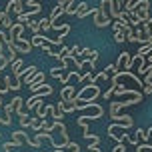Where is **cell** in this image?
<instances>
[{"instance_id":"15","label":"cell","mask_w":152,"mask_h":152,"mask_svg":"<svg viewBox=\"0 0 152 152\" xmlns=\"http://www.w3.org/2000/svg\"><path fill=\"white\" fill-rule=\"evenodd\" d=\"M30 44H32V48H34V46H42V44H44V34H42V32H38V34H32Z\"/></svg>"},{"instance_id":"44","label":"cell","mask_w":152,"mask_h":152,"mask_svg":"<svg viewBox=\"0 0 152 152\" xmlns=\"http://www.w3.org/2000/svg\"><path fill=\"white\" fill-rule=\"evenodd\" d=\"M0 136H2V132H0Z\"/></svg>"},{"instance_id":"40","label":"cell","mask_w":152,"mask_h":152,"mask_svg":"<svg viewBox=\"0 0 152 152\" xmlns=\"http://www.w3.org/2000/svg\"><path fill=\"white\" fill-rule=\"evenodd\" d=\"M146 134H148V136H152V128H150V130H148V132H146Z\"/></svg>"},{"instance_id":"29","label":"cell","mask_w":152,"mask_h":152,"mask_svg":"<svg viewBox=\"0 0 152 152\" xmlns=\"http://www.w3.org/2000/svg\"><path fill=\"white\" fill-rule=\"evenodd\" d=\"M50 76H54V78H62V68L58 66V68H52L50 70Z\"/></svg>"},{"instance_id":"4","label":"cell","mask_w":152,"mask_h":152,"mask_svg":"<svg viewBox=\"0 0 152 152\" xmlns=\"http://www.w3.org/2000/svg\"><path fill=\"white\" fill-rule=\"evenodd\" d=\"M52 92H54V88H52V86H48V84H46V88H44V90L36 92V94H34L32 98H28L26 102H24V106H28V110H30V108H34V106H38V102H40V100L44 98V96H50Z\"/></svg>"},{"instance_id":"43","label":"cell","mask_w":152,"mask_h":152,"mask_svg":"<svg viewBox=\"0 0 152 152\" xmlns=\"http://www.w3.org/2000/svg\"><path fill=\"white\" fill-rule=\"evenodd\" d=\"M0 104H2V96H0Z\"/></svg>"},{"instance_id":"31","label":"cell","mask_w":152,"mask_h":152,"mask_svg":"<svg viewBox=\"0 0 152 152\" xmlns=\"http://www.w3.org/2000/svg\"><path fill=\"white\" fill-rule=\"evenodd\" d=\"M72 4H74V0H60V2H58V6H62L64 10H66L68 6H72Z\"/></svg>"},{"instance_id":"36","label":"cell","mask_w":152,"mask_h":152,"mask_svg":"<svg viewBox=\"0 0 152 152\" xmlns=\"http://www.w3.org/2000/svg\"><path fill=\"white\" fill-rule=\"evenodd\" d=\"M80 50H82V48H78V46H72V48H70V54H72V56H76V54H80Z\"/></svg>"},{"instance_id":"33","label":"cell","mask_w":152,"mask_h":152,"mask_svg":"<svg viewBox=\"0 0 152 152\" xmlns=\"http://www.w3.org/2000/svg\"><path fill=\"white\" fill-rule=\"evenodd\" d=\"M18 2V6L24 10V6H28V4H32V2H36V0H16Z\"/></svg>"},{"instance_id":"3","label":"cell","mask_w":152,"mask_h":152,"mask_svg":"<svg viewBox=\"0 0 152 152\" xmlns=\"http://www.w3.org/2000/svg\"><path fill=\"white\" fill-rule=\"evenodd\" d=\"M10 142H14L18 148H20L22 144H28V146H32V148H40V146H38L32 138H28V134H26L24 130H14V132H12V140H10Z\"/></svg>"},{"instance_id":"23","label":"cell","mask_w":152,"mask_h":152,"mask_svg":"<svg viewBox=\"0 0 152 152\" xmlns=\"http://www.w3.org/2000/svg\"><path fill=\"white\" fill-rule=\"evenodd\" d=\"M22 68H24V62L20 60V58H16V60L12 62V74H16L18 70H22Z\"/></svg>"},{"instance_id":"38","label":"cell","mask_w":152,"mask_h":152,"mask_svg":"<svg viewBox=\"0 0 152 152\" xmlns=\"http://www.w3.org/2000/svg\"><path fill=\"white\" fill-rule=\"evenodd\" d=\"M146 60H148V64H152V52L148 54V58H146Z\"/></svg>"},{"instance_id":"41","label":"cell","mask_w":152,"mask_h":152,"mask_svg":"<svg viewBox=\"0 0 152 152\" xmlns=\"http://www.w3.org/2000/svg\"><path fill=\"white\" fill-rule=\"evenodd\" d=\"M0 24H2V12H0Z\"/></svg>"},{"instance_id":"7","label":"cell","mask_w":152,"mask_h":152,"mask_svg":"<svg viewBox=\"0 0 152 152\" xmlns=\"http://www.w3.org/2000/svg\"><path fill=\"white\" fill-rule=\"evenodd\" d=\"M14 48H16L18 54H30L32 44L26 40V38H18V40H14Z\"/></svg>"},{"instance_id":"34","label":"cell","mask_w":152,"mask_h":152,"mask_svg":"<svg viewBox=\"0 0 152 152\" xmlns=\"http://www.w3.org/2000/svg\"><path fill=\"white\" fill-rule=\"evenodd\" d=\"M112 152H126V146H124V142H122V144H116Z\"/></svg>"},{"instance_id":"11","label":"cell","mask_w":152,"mask_h":152,"mask_svg":"<svg viewBox=\"0 0 152 152\" xmlns=\"http://www.w3.org/2000/svg\"><path fill=\"white\" fill-rule=\"evenodd\" d=\"M80 54H84V56H88V60H92L94 64H96V60H98V50H94V48H82L80 50Z\"/></svg>"},{"instance_id":"18","label":"cell","mask_w":152,"mask_h":152,"mask_svg":"<svg viewBox=\"0 0 152 152\" xmlns=\"http://www.w3.org/2000/svg\"><path fill=\"white\" fill-rule=\"evenodd\" d=\"M50 116H52L54 120L62 122V118H64V112H62V110H58L56 106H52V110H50Z\"/></svg>"},{"instance_id":"16","label":"cell","mask_w":152,"mask_h":152,"mask_svg":"<svg viewBox=\"0 0 152 152\" xmlns=\"http://www.w3.org/2000/svg\"><path fill=\"white\" fill-rule=\"evenodd\" d=\"M42 10V6L38 4V2H32V4H28V10H26V14L28 16H34V14H38Z\"/></svg>"},{"instance_id":"13","label":"cell","mask_w":152,"mask_h":152,"mask_svg":"<svg viewBox=\"0 0 152 152\" xmlns=\"http://www.w3.org/2000/svg\"><path fill=\"white\" fill-rule=\"evenodd\" d=\"M62 14H64V8H62V6H58V4H56V6H54V10H52V14H50V16H48V18H50V22H56V20H58V18H60V16Z\"/></svg>"},{"instance_id":"17","label":"cell","mask_w":152,"mask_h":152,"mask_svg":"<svg viewBox=\"0 0 152 152\" xmlns=\"http://www.w3.org/2000/svg\"><path fill=\"white\" fill-rule=\"evenodd\" d=\"M114 4L118 6V10H128L132 6V0H114Z\"/></svg>"},{"instance_id":"21","label":"cell","mask_w":152,"mask_h":152,"mask_svg":"<svg viewBox=\"0 0 152 152\" xmlns=\"http://www.w3.org/2000/svg\"><path fill=\"white\" fill-rule=\"evenodd\" d=\"M64 152H80V146H78V142H68L64 146Z\"/></svg>"},{"instance_id":"2","label":"cell","mask_w":152,"mask_h":152,"mask_svg":"<svg viewBox=\"0 0 152 152\" xmlns=\"http://www.w3.org/2000/svg\"><path fill=\"white\" fill-rule=\"evenodd\" d=\"M138 102H142V92L138 94V96H130L128 100H116L110 104V118H114L120 108H126V106H132V104H138Z\"/></svg>"},{"instance_id":"35","label":"cell","mask_w":152,"mask_h":152,"mask_svg":"<svg viewBox=\"0 0 152 152\" xmlns=\"http://www.w3.org/2000/svg\"><path fill=\"white\" fill-rule=\"evenodd\" d=\"M144 94H152V82L144 84Z\"/></svg>"},{"instance_id":"42","label":"cell","mask_w":152,"mask_h":152,"mask_svg":"<svg viewBox=\"0 0 152 152\" xmlns=\"http://www.w3.org/2000/svg\"><path fill=\"white\" fill-rule=\"evenodd\" d=\"M0 124H2V116H0Z\"/></svg>"},{"instance_id":"27","label":"cell","mask_w":152,"mask_h":152,"mask_svg":"<svg viewBox=\"0 0 152 152\" xmlns=\"http://www.w3.org/2000/svg\"><path fill=\"white\" fill-rule=\"evenodd\" d=\"M20 126H22V128H28V126H30V116H28V114L20 116Z\"/></svg>"},{"instance_id":"20","label":"cell","mask_w":152,"mask_h":152,"mask_svg":"<svg viewBox=\"0 0 152 152\" xmlns=\"http://www.w3.org/2000/svg\"><path fill=\"white\" fill-rule=\"evenodd\" d=\"M52 28V22H50V18H40V30L48 32Z\"/></svg>"},{"instance_id":"1","label":"cell","mask_w":152,"mask_h":152,"mask_svg":"<svg viewBox=\"0 0 152 152\" xmlns=\"http://www.w3.org/2000/svg\"><path fill=\"white\" fill-rule=\"evenodd\" d=\"M128 12L138 18V22L142 24L144 20L150 18V0H136V2H132V6L128 8Z\"/></svg>"},{"instance_id":"32","label":"cell","mask_w":152,"mask_h":152,"mask_svg":"<svg viewBox=\"0 0 152 152\" xmlns=\"http://www.w3.org/2000/svg\"><path fill=\"white\" fill-rule=\"evenodd\" d=\"M126 140H128L130 144H134V146L138 144V136H136V134H128V136H126Z\"/></svg>"},{"instance_id":"22","label":"cell","mask_w":152,"mask_h":152,"mask_svg":"<svg viewBox=\"0 0 152 152\" xmlns=\"http://www.w3.org/2000/svg\"><path fill=\"white\" fill-rule=\"evenodd\" d=\"M114 40H116L118 44H122V42L126 40V32H124V30H116V32H114Z\"/></svg>"},{"instance_id":"14","label":"cell","mask_w":152,"mask_h":152,"mask_svg":"<svg viewBox=\"0 0 152 152\" xmlns=\"http://www.w3.org/2000/svg\"><path fill=\"white\" fill-rule=\"evenodd\" d=\"M12 18H10V12H6V10H2V26L6 28V30H10L12 28Z\"/></svg>"},{"instance_id":"30","label":"cell","mask_w":152,"mask_h":152,"mask_svg":"<svg viewBox=\"0 0 152 152\" xmlns=\"http://www.w3.org/2000/svg\"><path fill=\"white\" fill-rule=\"evenodd\" d=\"M104 72H108V74H116V72H118V70H116V64H106Z\"/></svg>"},{"instance_id":"5","label":"cell","mask_w":152,"mask_h":152,"mask_svg":"<svg viewBox=\"0 0 152 152\" xmlns=\"http://www.w3.org/2000/svg\"><path fill=\"white\" fill-rule=\"evenodd\" d=\"M26 86H28V90H32L34 94H36V92H40V90H44V88H46V82H44V72H40V70H38L36 74L32 76V80H30L28 84H26Z\"/></svg>"},{"instance_id":"39","label":"cell","mask_w":152,"mask_h":152,"mask_svg":"<svg viewBox=\"0 0 152 152\" xmlns=\"http://www.w3.org/2000/svg\"><path fill=\"white\" fill-rule=\"evenodd\" d=\"M0 54H4V44L0 42Z\"/></svg>"},{"instance_id":"24","label":"cell","mask_w":152,"mask_h":152,"mask_svg":"<svg viewBox=\"0 0 152 152\" xmlns=\"http://www.w3.org/2000/svg\"><path fill=\"white\" fill-rule=\"evenodd\" d=\"M28 28L32 30V34H38V32H40V20H34V22H28Z\"/></svg>"},{"instance_id":"6","label":"cell","mask_w":152,"mask_h":152,"mask_svg":"<svg viewBox=\"0 0 152 152\" xmlns=\"http://www.w3.org/2000/svg\"><path fill=\"white\" fill-rule=\"evenodd\" d=\"M132 68V56H130V52H120L118 54V62H116V70L120 72V70H130Z\"/></svg>"},{"instance_id":"12","label":"cell","mask_w":152,"mask_h":152,"mask_svg":"<svg viewBox=\"0 0 152 152\" xmlns=\"http://www.w3.org/2000/svg\"><path fill=\"white\" fill-rule=\"evenodd\" d=\"M50 110H52V106H50V104H48V106H44V104H38V106H36V116L44 120L46 116L50 114Z\"/></svg>"},{"instance_id":"19","label":"cell","mask_w":152,"mask_h":152,"mask_svg":"<svg viewBox=\"0 0 152 152\" xmlns=\"http://www.w3.org/2000/svg\"><path fill=\"white\" fill-rule=\"evenodd\" d=\"M152 52V44H144V46H140V48H138V56H148V54Z\"/></svg>"},{"instance_id":"8","label":"cell","mask_w":152,"mask_h":152,"mask_svg":"<svg viewBox=\"0 0 152 152\" xmlns=\"http://www.w3.org/2000/svg\"><path fill=\"white\" fill-rule=\"evenodd\" d=\"M96 12V8H92L88 6L86 2H80V4H76V18H84V16H88V14H94Z\"/></svg>"},{"instance_id":"37","label":"cell","mask_w":152,"mask_h":152,"mask_svg":"<svg viewBox=\"0 0 152 152\" xmlns=\"http://www.w3.org/2000/svg\"><path fill=\"white\" fill-rule=\"evenodd\" d=\"M6 92H8V88L2 84V80H0V96H2V94H6Z\"/></svg>"},{"instance_id":"9","label":"cell","mask_w":152,"mask_h":152,"mask_svg":"<svg viewBox=\"0 0 152 152\" xmlns=\"http://www.w3.org/2000/svg\"><path fill=\"white\" fill-rule=\"evenodd\" d=\"M24 28H26V26H24V24H18V22H14V24H12V28H10V30H8V38H10V40H12V42H14V40H18V38L22 36Z\"/></svg>"},{"instance_id":"25","label":"cell","mask_w":152,"mask_h":152,"mask_svg":"<svg viewBox=\"0 0 152 152\" xmlns=\"http://www.w3.org/2000/svg\"><path fill=\"white\" fill-rule=\"evenodd\" d=\"M16 148H18V146H16L14 142H4V144H2V150L4 152H16Z\"/></svg>"},{"instance_id":"10","label":"cell","mask_w":152,"mask_h":152,"mask_svg":"<svg viewBox=\"0 0 152 152\" xmlns=\"http://www.w3.org/2000/svg\"><path fill=\"white\" fill-rule=\"evenodd\" d=\"M74 94H76V88L66 84V86L60 90V100H72V98H74Z\"/></svg>"},{"instance_id":"26","label":"cell","mask_w":152,"mask_h":152,"mask_svg":"<svg viewBox=\"0 0 152 152\" xmlns=\"http://www.w3.org/2000/svg\"><path fill=\"white\" fill-rule=\"evenodd\" d=\"M136 136H138V140H142V142H148V140H150V136H148V134H146L142 128L136 130Z\"/></svg>"},{"instance_id":"28","label":"cell","mask_w":152,"mask_h":152,"mask_svg":"<svg viewBox=\"0 0 152 152\" xmlns=\"http://www.w3.org/2000/svg\"><path fill=\"white\" fill-rule=\"evenodd\" d=\"M8 64H10V62H8V56H4V54H0V70H4L8 66Z\"/></svg>"}]
</instances>
